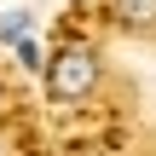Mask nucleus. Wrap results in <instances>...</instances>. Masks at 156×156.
<instances>
[{"label": "nucleus", "instance_id": "obj_2", "mask_svg": "<svg viewBox=\"0 0 156 156\" xmlns=\"http://www.w3.org/2000/svg\"><path fill=\"white\" fill-rule=\"evenodd\" d=\"M122 29H156V0H104Z\"/></svg>", "mask_w": 156, "mask_h": 156}, {"label": "nucleus", "instance_id": "obj_1", "mask_svg": "<svg viewBox=\"0 0 156 156\" xmlns=\"http://www.w3.org/2000/svg\"><path fill=\"white\" fill-rule=\"evenodd\" d=\"M98 87V52L93 46H58L52 64H46V93L58 104H75Z\"/></svg>", "mask_w": 156, "mask_h": 156}, {"label": "nucleus", "instance_id": "obj_4", "mask_svg": "<svg viewBox=\"0 0 156 156\" xmlns=\"http://www.w3.org/2000/svg\"><path fill=\"white\" fill-rule=\"evenodd\" d=\"M12 46H17V64H23V69H41V52H35V41H29V35H23V41H12Z\"/></svg>", "mask_w": 156, "mask_h": 156}, {"label": "nucleus", "instance_id": "obj_3", "mask_svg": "<svg viewBox=\"0 0 156 156\" xmlns=\"http://www.w3.org/2000/svg\"><path fill=\"white\" fill-rule=\"evenodd\" d=\"M23 35H29V12H12L0 23V41H23Z\"/></svg>", "mask_w": 156, "mask_h": 156}]
</instances>
